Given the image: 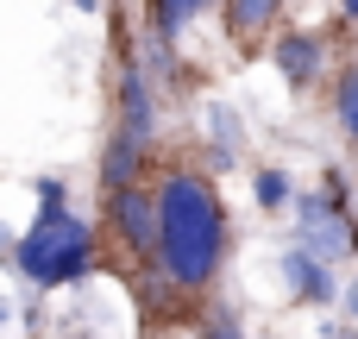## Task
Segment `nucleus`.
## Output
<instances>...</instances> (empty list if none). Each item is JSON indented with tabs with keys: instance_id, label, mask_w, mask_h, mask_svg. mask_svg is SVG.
Returning <instances> with one entry per match:
<instances>
[{
	"instance_id": "nucleus-15",
	"label": "nucleus",
	"mask_w": 358,
	"mask_h": 339,
	"mask_svg": "<svg viewBox=\"0 0 358 339\" xmlns=\"http://www.w3.org/2000/svg\"><path fill=\"white\" fill-rule=\"evenodd\" d=\"M340 302H346V315H352V327H358V277L346 283V289H340Z\"/></svg>"
},
{
	"instance_id": "nucleus-7",
	"label": "nucleus",
	"mask_w": 358,
	"mask_h": 339,
	"mask_svg": "<svg viewBox=\"0 0 358 339\" xmlns=\"http://www.w3.org/2000/svg\"><path fill=\"white\" fill-rule=\"evenodd\" d=\"M283 277H289V296L296 302H315V308H327V302H340V277H334V264H321V258H308V252H283Z\"/></svg>"
},
{
	"instance_id": "nucleus-18",
	"label": "nucleus",
	"mask_w": 358,
	"mask_h": 339,
	"mask_svg": "<svg viewBox=\"0 0 358 339\" xmlns=\"http://www.w3.org/2000/svg\"><path fill=\"white\" fill-rule=\"evenodd\" d=\"M0 252H6V226H0Z\"/></svg>"
},
{
	"instance_id": "nucleus-1",
	"label": "nucleus",
	"mask_w": 358,
	"mask_h": 339,
	"mask_svg": "<svg viewBox=\"0 0 358 339\" xmlns=\"http://www.w3.org/2000/svg\"><path fill=\"white\" fill-rule=\"evenodd\" d=\"M157 201V277L182 296H201L227 264V201L208 170H164Z\"/></svg>"
},
{
	"instance_id": "nucleus-19",
	"label": "nucleus",
	"mask_w": 358,
	"mask_h": 339,
	"mask_svg": "<svg viewBox=\"0 0 358 339\" xmlns=\"http://www.w3.org/2000/svg\"><path fill=\"white\" fill-rule=\"evenodd\" d=\"M0 321H6V302H0Z\"/></svg>"
},
{
	"instance_id": "nucleus-4",
	"label": "nucleus",
	"mask_w": 358,
	"mask_h": 339,
	"mask_svg": "<svg viewBox=\"0 0 358 339\" xmlns=\"http://www.w3.org/2000/svg\"><path fill=\"white\" fill-rule=\"evenodd\" d=\"M289 201H296V252H308V258H321V264H340V258L358 252V226H352V214H346V182H340V170H327L321 189L289 195Z\"/></svg>"
},
{
	"instance_id": "nucleus-16",
	"label": "nucleus",
	"mask_w": 358,
	"mask_h": 339,
	"mask_svg": "<svg viewBox=\"0 0 358 339\" xmlns=\"http://www.w3.org/2000/svg\"><path fill=\"white\" fill-rule=\"evenodd\" d=\"M327 339H358V327H334V333H327Z\"/></svg>"
},
{
	"instance_id": "nucleus-17",
	"label": "nucleus",
	"mask_w": 358,
	"mask_h": 339,
	"mask_svg": "<svg viewBox=\"0 0 358 339\" xmlns=\"http://www.w3.org/2000/svg\"><path fill=\"white\" fill-rule=\"evenodd\" d=\"M340 6H346V19H358V0H340Z\"/></svg>"
},
{
	"instance_id": "nucleus-12",
	"label": "nucleus",
	"mask_w": 358,
	"mask_h": 339,
	"mask_svg": "<svg viewBox=\"0 0 358 339\" xmlns=\"http://www.w3.org/2000/svg\"><path fill=\"white\" fill-rule=\"evenodd\" d=\"M334 113H340V126H346V138L358 145V63L340 75V88H334Z\"/></svg>"
},
{
	"instance_id": "nucleus-14",
	"label": "nucleus",
	"mask_w": 358,
	"mask_h": 339,
	"mask_svg": "<svg viewBox=\"0 0 358 339\" xmlns=\"http://www.w3.org/2000/svg\"><path fill=\"white\" fill-rule=\"evenodd\" d=\"M208 339H245V333H239V321H233V315H214V327H208Z\"/></svg>"
},
{
	"instance_id": "nucleus-8",
	"label": "nucleus",
	"mask_w": 358,
	"mask_h": 339,
	"mask_svg": "<svg viewBox=\"0 0 358 339\" xmlns=\"http://www.w3.org/2000/svg\"><path fill=\"white\" fill-rule=\"evenodd\" d=\"M277 13H283V0H227V31L239 44H252L277 25Z\"/></svg>"
},
{
	"instance_id": "nucleus-13",
	"label": "nucleus",
	"mask_w": 358,
	"mask_h": 339,
	"mask_svg": "<svg viewBox=\"0 0 358 339\" xmlns=\"http://www.w3.org/2000/svg\"><path fill=\"white\" fill-rule=\"evenodd\" d=\"M38 208H69V182L63 176H38Z\"/></svg>"
},
{
	"instance_id": "nucleus-5",
	"label": "nucleus",
	"mask_w": 358,
	"mask_h": 339,
	"mask_svg": "<svg viewBox=\"0 0 358 339\" xmlns=\"http://www.w3.org/2000/svg\"><path fill=\"white\" fill-rule=\"evenodd\" d=\"M107 226H113V239H120L132 258L157 264V201H151V189H138V182L113 189V195H107Z\"/></svg>"
},
{
	"instance_id": "nucleus-9",
	"label": "nucleus",
	"mask_w": 358,
	"mask_h": 339,
	"mask_svg": "<svg viewBox=\"0 0 358 339\" xmlns=\"http://www.w3.org/2000/svg\"><path fill=\"white\" fill-rule=\"evenodd\" d=\"M214 0H151V38L157 44H176L182 38V25L195 19V13H208Z\"/></svg>"
},
{
	"instance_id": "nucleus-11",
	"label": "nucleus",
	"mask_w": 358,
	"mask_h": 339,
	"mask_svg": "<svg viewBox=\"0 0 358 339\" xmlns=\"http://www.w3.org/2000/svg\"><path fill=\"white\" fill-rule=\"evenodd\" d=\"M252 195H258V208H271V214L289 208V195H296V189H289V170H271V164H264V170L252 176Z\"/></svg>"
},
{
	"instance_id": "nucleus-10",
	"label": "nucleus",
	"mask_w": 358,
	"mask_h": 339,
	"mask_svg": "<svg viewBox=\"0 0 358 339\" xmlns=\"http://www.w3.org/2000/svg\"><path fill=\"white\" fill-rule=\"evenodd\" d=\"M201 120H208V145H214V157H220V170H227V164H239V113L214 101V107H208Z\"/></svg>"
},
{
	"instance_id": "nucleus-6",
	"label": "nucleus",
	"mask_w": 358,
	"mask_h": 339,
	"mask_svg": "<svg viewBox=\"0 0 358 339\" xmlns=\"http://www.w3.org/2000/svg\"><path fill=\"white\" fill-rule=\"evenodd\" d=\"M271 63L289 75V88H308L327 63V38L321 31H277L271 38Z\"/></svg>"
},
{
	"instance_id": "nucleus-3",
	"label": "nucleus",
	"mask_w": 358,
	"mask_h": 339,
	"mask_svg": "<svg viewBox=\"0 0 358 339\" xmlns=\"http://www.w3.org/2000/svg\"><path fill=\"white\" fill-rule=\"evenodd\" d=\"M151 138H157V88L145 82L138 57H126V63H120L113 138H107V151H101V182H107V195L126 189V182H138V170H145V157H151Z\"/></svg>"
},
{
	"instance_id": "nucleus-2",
	"label": "nucleus",
	"mask_w": 358,
	"mask_h": 339,
	"mask_svg": "<svg viewBox=\"0 0 358 339\" xmlns=\"http://www.w3.org/2000/svg\"><path fill=\"white\" fill-rule=\"evenodd\" d=\"M13 264L31 289H69L94 271V226L76 208H38V220L13 245Z\"/></svg>"
}]
</instances>
